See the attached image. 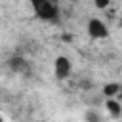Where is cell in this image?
Instances as JSON below:
<instances>
[{"label":"cell","mask_w":122,"mask_h":122,"mask_svg":"<svg viewBox=\"0 0 122 122\" xmlns=\"http://www.w3.org/2000/svg\"><path fill=\"white\" fill-rule=\"evenodd\" d=\"M30 6L34 10V13L40 17V19H55L57 15V4L55 0H30Z\"/></svg>","instance_id":"cell-1"},{"label":"cell","mask_w":122,"mask_h":122,"mask_svg":"<svg viewBox=\"0 0 122 122\" xmlns=\"http://www.w3.org/2000/svg\"><path fill=\"white\" fill-rule=\"evenodd\" d=\"M88 32H90V36H92V38L101 40V38H107L109 29H107L105 21H101V19L93 17V19H90V21H88Z\"/></svg>","instance_id":"cell-2"},{"label":"cell","mask_w":122,"mask_h":122,"mask_svg":"<svg viewBox=\"0 0 122 122\" xmlns=\"http://www.w3.org/2000/svg\"><path fill=\"white\" fill-rule=\"evenodd\" d=\"M53 71H55V76L57 78H67L69 74H71V71H72V65H71V61H69V57H65V55H59L57 59H55V63H53Z\"/></svg>","instance_id":"cell-3"},{"label":"cell","mask_w":122,"mask_h":122,"mask_svg":"<svg viewBox=\"0 0 122 122\" xmlns=\"http://www.w3.org/2000/svg\"><path fill=\"white\" fill-rule=\"evenodd\" d=\"M107 111L111 112L112 118H120V114H122V107H120V103H118L116 97H107Z\"/></svg>","instance_id":"cell-4"},{"label":"cell","mask_w":122,"mask_h":122,"mask_svg":"<svg viewBox=\"0 0 122 122\" xmlns=\"http://www.w3.org/2000/svg\"><path fill=\"white\" fill-rule=\"evenodd\" d=\"M109 2H111V0H93V4H95L97 10H105V8L109 6Z\"/></svg>","instance_id":"cell-5"}]
</instances>
